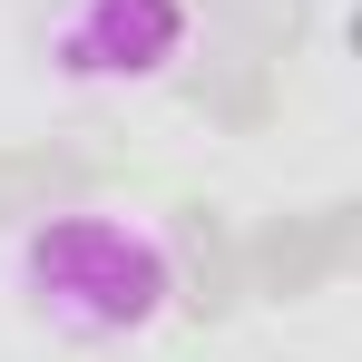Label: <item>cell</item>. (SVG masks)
Instances as JSON below:
<instances>
[{"label":"cell","mask_w":362,"mask_h":362,"mask_svg":"<svg viewBox=\"0 0 362 362\" xmlns=\"http://www.w3.org/2000/svg\"><path fill=\"white\" fill-rule=\"evenodd\" d=\"M20 274L59 323L98 333V343L108 333H147L167 313V245L127 235L118 216H88V206L30 216L20 226Z\"/></svg>","instance_id":"6da1fadb"},{"label":"cell","mask_w":362,"mask_h":362,"mask_svg":"<svg viewBox=\"0 0 362 362\" xmlns=\"http://www.w3.org/2000/svg\"><path fill=\"white\" fill-rule=\"evenodd\" d=\"M362 255V196H323V206H284L245 235V303H313L343 284Z\"/></svg>","instance_id":"7a4b0ae2"},{"label":"cell","mask_w":362,"mask_h":362,"mask_svg":"<svg viewBox=\"0 0 362 362\" xmlns=\"http://www.w3.org/2000/svg\"><path fill=\"white\" fill-rule=\"evenodd\" d=\"M49 49L78 78H147L186 59V0H78L49 30Z\"/></svg>","instance_id":"3957f363"},{"label":"cell","mask_w":362,"mask_h":362,"mask_svg":"<svg viewBox=\"0 0 362 362\" xmlns=\"http://www.w3.org/2000/svg\"><path fill=\"white\" fill-rule=\"evenodd\" d=\"M167 303L186 323H235L245 313V235L226 226L216 196H177L167 206Z\"/></svg>","instance_id":"277c9868"},{"label":"cell","mask_w":362,"mask_h":362,"mask_svg":"<svg viewBox=\"0 0 362 362\" xmlns=\"http://www.w3.org/2000/svg\"><path fill=\"white\" fill-rule=\"evenodd\" d=\"M108 177H118V157H98V147H69V137H10V147H0V226H30V216L88 206Z\"/></svg>","instance_id":"5b68a950"},{"label":"cell","mask_w":362,"mask_h":362,"mask_svg":"<svg viewBox=\"0 0 362 362\" xmlns=\"http://www.w3.org/2000/svg\"><path fill=\"white\" fill-rule=\"evenodd\" d=\"M177 98H186L206 127L255 137V127H274V108H284V69L255 59V49H235V40H216L206 59H186V69H177Z\"/></svg>","instance_id":"8992f818"},{"label":"cell","mask_w":362,"mask_h":362,"mask_svg":"<svg viewBox=\"0 0 362 362\" xmlns=\"http://www.w3.org/2000/svg\"><path fill=\"white\" fill-rule=\"evenodd\" d=\"M206 20H216V40H235L255 59H303V40H313V0H206Z\"/></svg>","instance_id":"52a82bcc"}]
</instances>
